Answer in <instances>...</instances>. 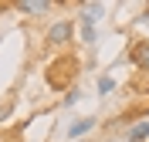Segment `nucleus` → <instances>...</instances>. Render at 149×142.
Returning <instances> with one entry per match:
<instances>
[{
	"label": "nucleus",
	"instance_id": "f257e3e1",
	"mask_svg": "<svg viewBox=\"0 0 149 142\" xmlns=\"http://www.w3.org/2000/svg\"><path fill=\"white\" fill-rule=\"evenodd\" d=\"M74 75H78V57H71V54H61L54 64L44 71L47 85L54 88V91H68V85L74 81Z\"/></svg>",
	"mask_w": 149,
	"mask_h": 142
},
{
	"label": "nucleus",
	"instance_id": "f03ea898",
	"mask_svg": "<svg viewBox=\"0 0 149 142\" xmlns=\"http://www.w3.org/2000/svg\"><path fill=\"white\" fill-rule=\"evenodd\" d=\"M74 41V20H54L44 34V51H61Z\"/></svg>",
	"mask_w": 149,
	"mask_h": 142
},
{
	"label": "nucleus",
	"instance_id": "7ed1b4c3",
	"mask_svg": "<svg viewBox=\"0 0 149 142\" xmlns=\"http://www.w3.org/2000/svg\"><path fill=\"white\" fill-rule=\"evenodd\" d=\"M51 7H54L51 0H17V3H14V10L24 14V17H44Z\"/></svg>",
	"mask_w": 149,
	"mask_h": 142
},
{
	"label": "nucleus",
	"instance_id": "20e7f679",
	"mask_svg": "<svg viewBox=\"0 0 149 142\" xmlns=\"http://www.w3.org/2000/svg\"><path fill=\"white\" fill-rule=\"evenodd\" d=\"M129 61H132V68H139V71H149V41H136V44H132Z\"/></svg>",
	"mask_w": 149,
	"mask_h": 142
},
{
	"label": "nucleus",
	"instance_id": "39448f33",
	"mask_svg": "<svg viewBox=\"0 0 149 142\" xmlns=\"http://www.w3.org/2000/svg\"><path fill=\"white\" fill-rule=\"evenodd\" d=\"M102 14H105V3H81V7H78V20L88 24V27H95V24L102 20Z\"/></svg>",
	"mask_w": 149,
	"mask_h": 142
},
{
	"label": "nucleus",
	"instance_id": "423d86ee",
	"mask_svg": "<svg viewBox=\"0 0 149 142\" xmlns=\"http://www.w3.org/2000/svg\"><path fill=\"white\" fill-rule=\"evenodd\" d=\"M122 139L125 142H146L149 139V115L139 118L136 125H129V129H122Z\"/></svg>",
	"mask_w": 149,
	"mask_h": 142
},
{
	"label": "nucleus",
	"instance_id": "0eeeda50",
	"mask_svg": "<svg viewBox=\"0 0 149 142\" xmlns=\"http://www.w3.org/2000/svg\"><path fill=\"white\" fill-rule=\"evenodd\" d=\"M95 125H98V122H95V118H74V122L68 125V139H71V142H78V139H85V135L92 132Z\"/></svg>",
	"mask_w": 149,
	"mask_h": 142
},
{
	"label": "nucleus",
	"instance_id": "6e6552de",
	"mask_svg": "<svg viewBox=\"0 0 149 142\" xmlns=\"http://www.w3.org/2000/svg\"><path fill=\"white\" fill-rule=\"evenodd\" d=\"M112 91H115V78L102 75V78H98V95H112Z\"/></svg>",
	"mask_w": 149,
	"mask_h": 142
},
{
	"label": "nucleus",
	"instance_id": "1a4fd4ad",
	"mask_svg": "<svg viewBox=\"0 0 149 142\" xmlns=\"http://www.w3.org/2000/svg\"><path fill=\"white\" fill-rule=\"evenodd\" d=\"M95 27H88V24H81V44H88V47H95Z\"/></svg>",
	"mask_w": 149,
	"mask_h": 142
},
{
	"label": "nucleus",
	"instance_id": "9d476101",
	"mask_svg": "<svg viewBox=\"0 0 149 142\" xmlns=\"http://www.w3.org/2000/svg\"><path fill=\"white\" fill-rule=\"evenodd\" d=\"M78 98H81V91H78V88H71V91L65 95V105H74V102H78Z\"/></svg>",
	"mask_w": 149,
	"mask_h": 142
},
{
	"label": "nucleus",
	"instance_id": "9b49d317",
	"mask_svg": "<svg viewBox=\"0 0 149 142\" xmlns=\"http://www.w3.org/2000/svg\"><path fill=\"white\" fill-rule=\"evenodd\" d=\"M136 20H139V24H146V20H149V7L142 10V14H139V17H136Z\"/></svg>",
	"mask_w": 149,
	"mask_h": 142
},
{
	"label": "nucleus",
	"instance_id": "f8f14e48",
	"mask_svg": "<svg viewBox=\"0 0 149 142\" xmlns=\"http://www.w3.org/2000/svg\"><path fill=\"white\" fill-rule=\"evenodd\" d=\"M78 142H88V139H78Z\"/></svg>",
	"mask_w": 149,
	"mask_h": 142
}]
</instances>
